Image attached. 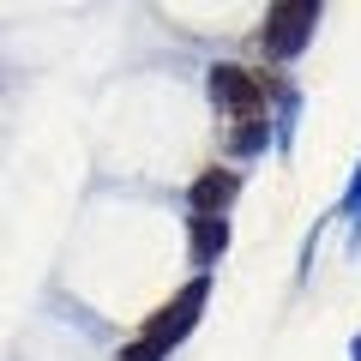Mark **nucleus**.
<instances>
[{"instance_id": "nucleus-1", "label": "nucleus", "mask_w": 361, "mask_h": 361, "mask_svg": "<svg viewBox=\"0 0 361 361\" xmlns=\"http://www.w3.org/2000/svg\"><path fill=\"white\" fill-rule=\"evenodd\" d=\"M211 97L235 103V109H241V121H247V115H259V109H265V78L241 73V66H217V73H211Z\"/></svg>"}, {"instance_id": "nucleus-2", "label": "nucleus", "mask_w": 361, "mask_h": 361, "mask_svg": "<svg viewBox=\"0 0 361 361\" xmlns=\"http://www.w3.org/2000/svg\"><path fill=\"white\" fill-rule=\"evenodd\" d=\"M307 25H313V6H271V30H265V42H271L277 54H295L301 37H307Z\"/></svg>"}, {"instance_id": "nucleus-3", "label": "nucleus", "mask_w": 361, "mask_h": 361, "mask_svg": "<svg viewBox=\"0 0 361 361\" xmlns=\"http://www.w3.org/2000/svg\"><path fill=\"white\" fill-rule=\"evenodd\" d=\"M229 199H235V175H229V169H211V175H199V180H193V211H199V217L223 211Z\"/></svg>"}, {"instance_id": "nucleus-4", "label": "nucleus", "mask_w": 361, "mask_h": 361, "mask_svg": "<svg viewBox=\"0 0 361 361\" xmlns=\"http://www.w3.org/2000/svg\"><path fill=\"white\" fill-rule=\"evenodd\" d=\"M121 361H163V343H157V337H145V343H133Z\"/></svg>"}]
</instances>
